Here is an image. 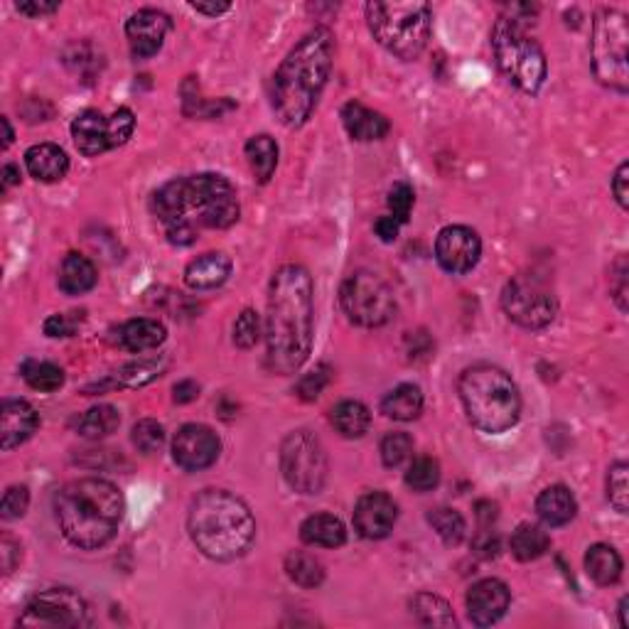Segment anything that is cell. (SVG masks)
<instances>
[{"mask_svg": "<svg viewBox=\"0 0 629 629\" xmlns=\"http://www.w3.org/2000/svg\"><path fill=\"white\" fill-rule=\"evenodd\" d=\"M150 209L175 246L195 244L202 229H229L241 214L236 187L217 172L165 182L150 200Z\"/></svg>", "mask_w": 629, "mask_h": 629, "instance_id": "cell-1", "label": "cell"}, {"mask_svg": "<svg viewBox=\"0 0 629 629\" xmlns=\"http://www.w3.org/2000/svg\"><path fill=\"white\" fill-rule=\"evenodd\" d=\"M313 278L308 268L286 263L278 268L268 288L266 362L273 374H295L313 349Z\"/></svg>", "mask_w": 629, "mask_h": 629, "instance_id": "cell-2", "label": "cell"}, {"mask_svg": "<svg viewBox=\"0 0 629 629\" xmlns=\"http://www.w3.org/2000/svg\"><path fill=\"white\" fill-rule=\"evenodd\" d=\"M335 59V35L325 25L310 30L273 74L271 106L283 126L300 128L310 121Z\"/></svg>", "mask_w": 629, "mask_h": 629, "instance_id": "cell-3", "label": "cell"}, {"mask_svg": "<svg viewBox=\"0 0 629 629\" xmlns=\"http://www.w3.org/2000/svg\"><path fill=\"white\" fill-rule=\"evenodd\" d=\"M126 512V499L114 482L82 477L55 494L59 531L72 546L96 551L116 536Z\"/></svg>", "mask_w": 629, "mask_h": 629, "instance_id": "cell-4", "label": "cell"}, {"mask_svg": "<svg viewBox=\"0 0 629 629\" xmlns=\"http://www.w3.org/2000/svg\"><path fill=\"white\" fill-rule=\"evenodd\" d=\"M190 539L212 561H236L256 539V519L249 504L227 489H204L187 514Z\"/></svg>", "mask_w": 629, "mask_h": 629, "instance_id": "cell-5", "label": "cell"}, {"mask_svg": "<svg viewBox=\"0 0 629 629\" xmlns=\"http://www.w3.org/2000/svg\"><path fill=\"white\" fill-rule=\"evenodd\" d=\"M458 394L470 423L482 433H507L519 423V386L504 369L492 364H475L465 369L458 381Z\"/></svg>", "mask_w": 629, "mask_h": 629, "instance_id": "cell-6", "label": "cell"}, {"mask_svg": "<svg viewBox=\"0 0 629 629\" xmlns=\"http://www.w3.org/2000/svg\"><path fill=\"white\" fill-rule=\"evenodd\" d=\"M367 25L374 40L384 50L403 62L421 57L430 40V5L423 0H391V3H367Z\"/></svg>", "mask_w": 629, "mask_h": 629, "instance_id": "cell-7", "label": "cell"}, {"mask_svg": "<svg viewBox=\"0 0 629 629\" xmlns=\"http://www.w3.org/2000/svg\"><path fill=\"white\" fill-rule=\"evenodd\" d=\"M492 52L497 67L516 89L536 94L546 82L548 62L539 42L526 32L519 18L502 15L492 28Z\"/></svg>", "mask_w": 629, "mask_h": 629, "instance_id": "cell-8", "label": "cell"}, {"mask_svg": "<svg viewBox=\"0 0 629 629\" xmlns=\"http://www.w3.org/2000/svg\"><path fill=\"white\" fill-rule=\"evenodd\" d=\"M627 42L629 25L627 15L615 8H600L593 18V35H590V62L600 84L627 94Z\"/></svg>", "mask_w": 629, "mask_h": 629, "instance_id": "cell-9", "label": "cell"}, {"mask_svg": "<svg viewBox=\"0 0 629 629\" xmlns=\"http://www.w3.org/2000/svg\"><path fill=\"white\" fill-rule=\"evenodd\" d=\"M281 472L295 492L320 494L330 472L320 438H315L310 430L288 433L281 443Z\"/></svg>", "mask_w": 629, "mask_h": 629, "instance_id": "cell-10", "label": "cell"}, {"mask_svg": "<svg viewBox=\"0 0 629 629\" xmlns=\"http://www.w3.org/2000/svg\"><path fill=\"white\" fill-rule=\"evenodd\" d=\"M340 303L349 322L359 327H381L396 313V300L391 288L376 273L357 271L342 283Z\"/></svg>", "mask_w": 629, "mask_h": 629, "instance_id": "cell-11", "label": "cell"}, {"mask_svg": "<svg viewBox=\"0 0 629 629\" xmlns=\"http://www.w3.org/2000/svg\"><path fill=\"white\" fill-rule=\"evenodd\" d=\"M502 308L524 330H544L558 315L553 290L534 276H516L502 293Z\"/></svg>", "mask_w": 629, "mask_h": 629, "instance_id": "cell-12", "label": "cell"}, {"mask_svg": "<svg viewBox=\"0 0 629 629\" xmlns=\"http://www.w3.org/2000/svg\"><path fill=\"white\" fill-rule=\"evenodd\" d=\"M133 128H136V116L131 109H118L111 116L89 109L74 118L72 138L79 153L86 158H96L106 150L128 143V138L133 136Z\"/></svg>", "mask_w": 629, "mask_h": 629, "instance_id": "cell-13", "label": "cell"}, {"mask_svg": "<svg viewBox=\"0 0 629 629\" xmlns=\"http://www.w3.org/2000/svg\"><path fill=\"white\" fill-rule=\"evenodd\" d=\"M23 627H86L91 612L86 600L69 588H50L37 593L20 615Z\"/></svg>", "mask_w": 629, "mask_h": 629, "instance_id": "cell-14", "label": "cell"}, {"mask_svg": "<svg viewBox=\"0 0 629 629\" xmlns=\"http://www.w3.org/2000/svg\"><path fill=\"white\" fill-rule=\"evenodd\" d=\"M222 453V440L209 426L187 423L172 440V460L185 472H200L212 467Z\"/></svg>", "mask_w": 629, "mask_h": 629, "instance_id": "cell-15", "label": "cell"}, {"mask_svg": "<svg viewBox=\"0 0 629 629\" xmlns=\"http://www.w3.org/2000/svg\"><path fill=\"white\" fill-rule=\"evenodd\" d=\"M482 239L475 229L453 224L445 227L435 239V258L440 268L453 276H465L480 263Z\"/></svg>", "mask_w": 629, "mask_h": 629, "instance_id": "cell-16", "label": "cell"}, {"mask_svg": "<svg viewBox=\"0 0 629 629\" xmlns=\"http://www.w3.org/2000/svg\"><path fill=\"white\" fill-rule=\"evenodd\" d=\"M467 617L472 625L477 627H492L507 615L509 605H512V590L504 580L499 578H485L477 580L470 590H467Z\"/></svg>", "mask_w": 629, "mask_h": 629, "instance_id": "cell-17", "label": "cell"}, {"mask_svg": "<svg viewBox=\"0 0 629 629\" xmlns=\"http://www.w3.org/2000/svg\"><path fill=\"white\" fill-rule=\"evenodd\" d=\"M399 507L386 492H367L354 507V529L362 539L379 541L394 531Z\"/></svg>", "mask_w": 629, "mask_h": 629, "instance_id": "cell-18", "label": "cell"}, {"mask_svg": "<svg viewBox=\"0 0 629 629\" xmlns=\"http://www.w3.org/2000/svg\"><path fill=\"white\" fill-rule=\"evenodd\" d=\"M170 28L172 23L163 10L143 8L138 13H133L126 23V37L133 57L150 59L158 55L163 50Z\"/></svg>", "mask_w": 629, "mask_h": 629, "instance_id": "cell-19", "label": "cell"}, {"mask_svg": "<svg viewBox=\"0 0 629 629\" xmlns=\"http://www.w3.org/2000/svg\"><path fill=\"white\" fill-rule=\"evenodd\" d=\"M37 426H40V418L32 403L25 399H5L0 408V448L5 453L18 448L32 438Z\"/></svg>", "mask_w": 629, "mask_h": 629, "instance_id": "cell-20", "label": "cell"}, {"mask_svg": "<svg viewBox=\"0 0 629 629\" xmlns=\"http://www.w3.org/2000/svg\"><path fill=\"white\" fill-rule=\"evenodd\" d=\"M231 258L222 251H209V254L197 256L195 261L187 263L185 283L192 290H214L229 281L231 276Z\"/></svg>", "mask_w": 629, "mask_h": 629, "instance_id": "cell-21", "label": "cell"}, {"mask_svg": "<svg viewBox=\"0 0 629 629\" xmlns=\"http://www.w3.org/2000/svg\"><path fill=\"white\" fill-rule=\"evenodd\" d=\"M342 123L347 128L349 138L359 143L381 141L389 133V118L359 101H347L342 109Z\"/></svg>", "mask_w": 629, "mask_h": 629, "instance_id": "cell-22", "label": "cell"}, {"mask_svg": "<svg viewBox=\"0 0 629 629\" xmlns=\"http://www.w3.org/2000/svg\"><path fill=\"white\" fill-rule=\"evenodd\" d=\"M25 168L37 182H59L67 177L69 158L55 143H37L25 153Z\"/></svg>", "mask_w": 629, "mask_h": 629, "instance_id": "cell-23", "label": "cell"}, {"mask_svg": "<svg viewBox=\"0 0 629 629\" xmlns=\"http://www.w3.org/2000/svg\"><path fill=\"white\" fill-rule=\"evenodd\" d=\"M536 514L546 526L556 529L571 524L578 514V502L566 485H551L536 497Z\"/></svg>", "mask_w": 629, "mask_h": 629, "instance_id": "cell-24", "label": "cell"}, {"mask_svg": "<svg viewBox=\"0 0 629 629\" xmlns=\"http://www.w3.org/2000/svg\"><path fill=\"white\" fill-rule=\"evenodd\" d=\"M168 337L163 322L153 320V317H136L121 325L118 330V344L128 352H148V349H158Z\"/></svg>", "mask_w": 629, "mask_h": 629, "instance_id": "cell-25", "label": "cell"}, {"mask_svg": "<svg viewBox=\"0 0 629 629\" xmlns=\"http://www.w3.org/2000/svg\"><path fill=\"white\" fill-rule=\"evenodd\" d=\"M96 281H99V273H96V266L89 258L82 254H74V251L64 256L57 276V286L62 293L84 295L96 286Z\"/></svg>", "mask_w": 629, "mask_h": 629, "instance_id": "cell-26", "label": "cell"}, {"mask_svg": "<svg viewBox=\"0 0 629 629\" xmlns=\"http://www.w3.org/2000/svg\"><path fill=\"white\" fill-rule=\"evenodd\" d=\"M300 539L315 548H340L347 541V529L335 514H313L300 526Z\"/></svg>", "mask_w": 629, "mask_h": 629, "instance_id": "cell-27", "label": "cell"}, {"mask_svg": "<svg viewBox=\"0 0 629 629\" xmlns=\"http://www.w3.org/2000/svg\"><path fill=\"white\" fill-rule=\"evenodd\" d=\"M423 411V391L416 384H399L381 399V413L394 421L408 423L421 416Z\"/></svg>", "mask_w": 629, "mask_h": 629, "instance_id": "cell-28", "label": "cell"}, {"mask_svg": "<svg viewBox=\"0 0 629 629\" xmlns=\"http://www.w3.org/2000/svg\"><path fill=\"white\" fill-rule=\"evenodd\" d=\"M622 556L617 553L615 546L610 544H595L585 553V571L595 583L607 588V585H615L622 578Z\"/></svg>", "mask_w": 629, "mask_h": 629, "instance_id": "cell-29", "label": "cell"}, {"mask_svg": "<svg viewBox=\"0 0 629 629\" xmlns=\"http://www.w3.org/2000/svg\"><path fill=\"white\" fill-rule=\"evenodd\" d=\"M548 548H551V536H548L544 526L536 524L516 526L512 539H509V551H512V556L521 563H529L546 556Z\"/></svg>", "mask_w": 629, "mask_h": 629, "instance_id": "cell-30", "label": "cell"}, {"mask_svg": "<svg viewBox=\"0 0 629 629\" xmlns=\"http://www.w3.org/2000/svg\"><path fill=\"white\" fill-rule=\"evenodd\" d=\"M330 421L342 438H362L372 426V413L362 401H340L330 413Z\"/></svg>", "mask_w": 629, "mask_h": 629, "instance_id": "cell-31", "label": "cell"}, {"mask_svg": "<svg viewBox=\"0 0 629 629\" xmlns=\"http://www.w3.org/2000/svg\"><path fill=\"white\" fill-rule=\"evenodd\" d=\"M118 426H121L118 408L109 406V403H99V406L89 408L77 418V433L86 440L109 438L111 433H116Z\"/></svg>", "mask_w": 629, "mask_h": 629, "instance_id": "cell-32", "label": "cell"}, {"mask_svg": "<svg viewBox=\"0 0 629 629\" xmlns=\"http://www.w3.org/2000/svg\"><path fill=\"white\" fill-rule=\"evenodd\" d=\"M411 612L421 625L426 627H455L458 620L453 615V607L440 595L418 593L411 598Z\"/></svg>", "mask_w": 629, "mask_h": 629, "instance_id": "cell-33", "label": "cell"}, {"mask_svg": "<svg viewBox=\"0 0 629 629\" xmlns=\"http://www.w3.org/2000/svg\"><path fill=\"white\" fill-rule=\"evenodd\" d=\"M246 160H249L256 180L266 185L278 168V143L271 136H266V133L249 138V143H246Z\"/></svg>", "mask_w": 629, "mask_h": 629, "instance_id": "cell-34", "label": "cell"}, {"mask_svg": "<svg viewBox=\"0 0 629 629\" xmlns=\"http://www.w3.org/2000/svg\"><path fill=\"white\" fill-rule=\"evenodd\" d=\"M283 568H286L288 578L293 580L295 585H300V588H320L322 580H325V568H322V563L317 561L315 556H310V553L290 551Z\"/></svg>", "mask_w": 629, "mask_h": 629, "instance_id": "cell-35", "label": "cell"}, {"mask_svg": "<svg viewBox=\"0 0 629 629\" xmlns=\"http://www.w3.org/2000/svg\"><path fill=\"white\" fill-rule=\"evenodd\" d=\"M428 524L433 526L435 534H438L448 546H458L460 541L465 539L467 524H465V519H462V514L455 512V509H450V507L430 509Z\"/></svg>", "mask_w": 629, "mask_h": 629, "instance_id": "cell-36", "label": "cell"}, {"mask_svg": "<svg viewBox=\"0 0 629 629\" xmlns=\"http://www.w3.org/2000/svg\"><path fill=\"white\" fill-rule=\"evenodd\" d=\"M23 379L28 381L30 389L42 391V394H52L64 386V372L52 362H32L23 364Z\"/></svg>", "mask_w": 629, "mask_h": 629, "instance_id": "cell-37", "label": "cell"}, {"mask_svg": "<svg viewBox=\"0 0 629 629\" xmlns=\"http://www.w3.org/2000/svg\"><path fill=\"white\" fill-rule=\"evenodd\" d=\"M165 362H158V359H138V362L126 364L114 376V384L116 386H128V389H138V386L150 384V381L158 379L163 374Z\"/></svg>", "mask_w": 629, "mask_h": 629, "instance_id": "cell-38", "label": "cell"}, {"mask_svg": "<svg viewBox=\"0 0 629 629\" xmlns=\"http://www.w3.org/2000/svg\"><path fill=\"white\" fill-rule=\"evenodd\" d=\"M379 453H381V462H384L386 467H391V470H394V467H401L403 462L411 460L413 438L408 433H403V430L386 433L384 438H381Z\"/></svg>", "mask_w": 629, "mask_h": 629, "instance_id": "cell-39", "label": "cell"}, {"mask_svg": "<svg viewBox=\"0 0 629 629\" xmlns=\"http://www.w3.org/2000/svg\"><path fill=\"white\" fill-rule=\"evenodd\" d=\"M629 465L627 462H615L607 470V502L615 507V512L627 514L629 512Z\"/></svg>", "mask_w": 629, "mask_h": 629, "instance_id": "cell-40", "label": "cell"}, {"mask_svg": "<svg viewBox=\"0 0 629 629\" xmlns=\"http://www.w3.org/2000/svg\"><path fill=\"white\" fill-rule=\"evenodd\" d=\"M406 485L413 492H430L440 485V465L433 458H416L406 470Z\"/></svg>", "mask_w": 629, "mask_h": 629, "instance_id": "cell-41", "label": "cell"}, {"mask_svg": "<svg viewBox=\"0 0 629 629\" xmlns=\"http://www.w3.org/2000/svg\"><path fill=\"white\" fill-rule=\"evenodd\" d=\"M131 440L145 455L160 453L165 445V428L160 426L158 421H153V418H143V421H138L136 426H133Z\"/></svg>", "mask_w": 629, "mask_h": 629, "instance_id": "cell-42", "label": "cell"}, {"mask_svg": "<svg viewBox=\"0 0 629 629\" xmlns=\"http://www.w3.org/2000/svg\"><path fill=\"white\" fill-rule=\"evenodd\" d=\"M263 335V322L256 310L246 308L234 322V344L241 349H254Z\"/></svg>", "mask_w": 629, "mask_h": 629, "instance_id": "cell-43", "label": "cell"}, {"mask_svg": "<svg viewBox=\"0 0 629 629\" xmlns=\"http://www.w3.org/2000/svg\"><path fill=\"white\" fill-rule=\"evenodd\" d=\"M413 204H416V195H413V187L408 182H396L389 192V209H391V217L396 222L406 224L411 219L413 212Z\"/></svg>", "mask_w": 629, "mask_h": 629, "instance_id": "cell-44", "label": "cell"}, {"mask_svg": "<svg viewBox=\"0 0 629 629\" xmlns=\"http://www.w3.org/2000/svg\"><path fill=\"white\" fill-rule=\"evenodd\" d=\"M30 507V489L25 485H15L8 487L3 494V502H0V516L5 521H13L25 516Z\"/></svg>", "mask_w": 629, "mask_h": 629, "instance_id": "cell-45", "label": "cell"}, {"mask_svg": "<svg viewBox=\"0 0 629 629\" xmlns=\"http://www.w3.org/2000/svg\"><path fill=\"white\" fill-rule=\"evenodd\" d=\"M330 374H332L330 367H325V364L313 369V372H308L303 376V379L298 381V386H295V394H298L303 401H315L317 396L325 391V386L330 384Z\"/></svg>", "mask_w": 629, "mask_h": 629, "instance_id": "cell-46", "label": "cell"}, {"mask_svg": "<svg viewBox=\"0 0 629 629\" xmlns=\"http://www.w3.org/2000/svg\"><path fill=\"white\" fill-rule=\"evenodd\" d=\"M627 273H629L627 258L620 256V258H617L615 266H612V276H610L612 278V286H610V290H612V298H615L617 308H620L622 313H627V293H629Z\"/></svg>", "mask_w": 629, "mask_h": 629, "instance_id": "cell-47", "label": "cell"}, {"mask_svg": "<svg viewBox=\"0 0 629 629\" xmlns=\"http://www.w3.org/2000/svg\"><path fill=\"white\" fill-rule=\"evenodd\" d=\"M629 163L625 160V163H620V168H617L615 177H612V195H615L617 204H620V209H629Z\"/></svg>", "mask_w": 629, "mask_h": 629, "instance_id": "cell-48", "label": "cell"}, {"mask_svg": "<svg viewBox=\"0 0 629 629\" xmlns=\"http://www.w3.org/2000/svg\"><path fill=\"white\" fill-rule=\"evenodd\" d=\"M77 330V320L69 315H52L45 320L47 337H72Z\"/></svg>", "mask_w": 629, "mask_h": 629, "instance_id": "cell-49", "label": "cell"}, {"mask_svg": "<svg viewBox=\"0 0 629 629\" xmlns=\"http://www.w3.org/2000/svg\"><path fill=\"white\" fill-rule=\"evenodd\" d=\"M472 546H475V553H480L482 558H494L499 553L497 534H494V531H487V526L485 531H480V536H477Z\"/></svg>", "mask_w": 629, "mask_h": 629, "instance_id": "cell-50", "label": "cell"}, {"mask_svg": "<svg viewBox=\"0 0 629 629\" xmlns=\"http://www.w3.org/2000/svg\"><path fill=\"white\" fill-rule=\"evenodd\" d=\"M399 229H401V222H396L394 217H379L374 224V231L376 236H379L381 241H386V244H391V241L399 239Z\"/></svg>", "mask_w": 629, "mask_h": 629, "instance_id": "cell-51", "label": "cell"}, {"mask_svg": "<svg viewBox=\"0 0 629 629\" xmlns=\"http://www.w3.org/2000/svg\"><path fill=\"white\" fill-rule=\"evenodd\" d=\"M0 558H3V571L10 573L15 568V563L20 561V546L15 544L13 539H10L8 534L3 536V541H0Z\"/></svg>", "mask_w": 629, "mask_h": 629, "instance_id": "cell-52", "label": "cell"}, {"mask_svg": "<svg viewBox=\"0 0 629 629\" xmlns=\"http://www.w3.org/2000/svg\"><path fill=\"white\" fill-rule=\"evenodd\" d=\"M172 399H175L177 403H192L200 396V384L192 379H185L180 381V384H175V389H172Z\"/></svg>", "mask_w": 629, "mask_h": 629, "instance_id": "cell-53", "label": "cell"}, {"mask_svg": "<svg viewBox=\"0 0 629 629\" xmlns=\"http://www.w3.org/2000/svg\"><path fill=\"white\" fill-rule=\"evenodd\" d=\"M18 10L23 15H30V18H42V15H52L59 10V3H37V0H32V3H18Z\"/></svg>", "mask_w": 629, "mask_h": 629, "instance_id": "cell-54", "label": "cell"}, {"mask_svg": "<svg viewBox=\"0 0 629 629\" xmlns=\"http://www.w3.org/2000/svg\"><path fill=\"white\" fill-rule=\"evenodd\" d=\"M190 8L202 15H212V18H217V15L231 10V3H190Z\"/></svg>", "mask_w": 629, "mask_h": 629, "instance_id": "cell-55", "label": "cell"}, {"mask_svg": "<svg viewBox=\"0 0 629 629\" xmlns=\"http://www.w3.org/2000/svg\"><path fill=\"white\" fill-rule=\"evenodd\" d=\"M475 509H477V519H480L482 526H492V521L497 519V504L480 502Z\"/></svg>", "mask_w": 629, "mask_h": 629, "instance_id": "cell-56", "label": "cell"}, {"mask_svg": "<svg viewBox=\"0 0 629 629\" xmlns=\"http://www.w3.org/2000/svg\"><path fill=\"white\" fill-rule=\"evenodd\" d=\"M20 182V168L18 165H5L3 168V187L18 185Z\"/></svg>", "mask_w": 629, "mask_h": 629, "instance_id": "cell-57", "label": "cell"}, {"mask_svg": "<svg viewBox=\"0 0 629 629\" xmlns=\"http://www.w3.org/2000/svg\"><path fill=\"white\" fill-rule=\"evenodd\" d=\"M0 126H3V148H10V143H13V128H10L8 118H0Z\"/></svg>", "mask_w": 629, "mask_h": 629, "instance_id": "cell-58", "label": "cell"}, {"mask_svg": "<svg viewBox=\"0 0 629 629\" xmlns=\"http://www.w3.org/2000/svg\"><path fill=\"white\" fill-rule=\"evenodd\" d=\"M620 627L629 629V598L620 600Z\"/></svg>", "mask_w": 629, "mask_h": 629, "instance_id": "cell-59", "label": "cell"}]
</instances>
